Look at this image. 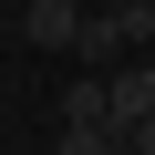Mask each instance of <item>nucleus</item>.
<instances>
[{"instance_id": "5", "label": "nucleus", "mask_w": 155, "mask_h": 155, "mask_svg": "<svg viewBox=\"0 0 155 155\" xmlns=\"http://www.w3.org/2000/svg\"><path fill=\"white\" fill-rule=\"evenodd\" d=\"M62 124H104V72H83V83L62 93Z\"/></svg>"}, {"instance_id": "4", "label": "nucleus", "mask_w": 155, "mask_h": 155, "mask_svg": "<svg viewBox=\"0 0 155 155\" xmlns=\"http://www.w3.org/2000/svg\"><path fill=\"white\" fill-rule=\"evenodd\" d=\"M52 155H124V134H114V124H62Z\"/></svg>"}, {"instance_id": "6", "label": "nucleus", "mask_w": 155, "mask_h": 155, "mask_svg": "<svg viewBox=\"0 0 155 155\" xmlns=\"http://www.w3.org/2000/svg\"><path fill=\"white\" fill-rule=\"evenodd\" d=\"M104 21H114L124 41H155V0H104Z\"/></svg>"}, {"instance_id": "1", "label": "nucleus", "mask_w": 155, "mask_h": 155, "mask_svg": "<svg viewBox=\"0 0 155 155\" xmlns=\"http://www.w3.org/2000/svg\"><path fill=\"white\" fill-rule=\"evenodd\" d=\"M145 114H155V62H114V72H104V124L134 134Z\"/></svg>"}, {"instance_id": "3", "label": "nucleus", "mask_w": 155, "mask_h": 155, "mask_svg": "<svg viewBox=\"0 0 155 155\" xmlns=\"http://www.w3.org/2000/svg\"><path fill=\"white\" fill-rule=\"evenodd\" d=\"M72 52H83V62H93V72H114V62H124V52H134V41H124V31H114V21H104V11H83V41H72Z\"/></svg>"}, {"instance_id": "2", "label": "nucleus", "mask_w": 155, "mask_h": 155, "mask_svg": "<svg viewBox=\"0 0 155 155\" xmlns=\"http://www.w3.org/2000/svg\"><path fill=\"white\" fill-rule=\"evenodd\" d=\"M21 41L72 52V41H83V0H21Z\"/></svg>"}, {"instance_id": "7", "label": "nucleus", "mask_w": 155, "mask_h": 155, "mask_svg": "<svg viewBox=\"0 0 155 155\" xmlns=\"http://www.w3.org/2000/svg\"><path fill=\"white\" fill-rule=\"evenodd\" d=\"M124 155H155V114H145V124H134V134H124Z\"/></svg>"}]
</instances>
